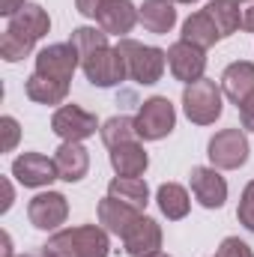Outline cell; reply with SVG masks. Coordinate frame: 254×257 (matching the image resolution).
I'll return each mask as SVG.
<instances>
[{
	"mask_svg": "<svg viewBox=\"0 0 254 257\" xmlns=\"http://www.w3.org/2000/svg\"><path fill=\"white\" fill-rule=\"evenodd\" d=\"M48 30H51L48 12H45L39 3H27L24 9H18V12L9 18L3 36H0V57H3L6 63L24 60V57L33 51V45H36Z\"/></svg>",
	"mask_w": 254,
	"mask_h": 257,
	"instance_id": "1",
	"label": "cell"
},
{
	"mask_svg": "<svg viewBox=\"0 0 254 257\" xmlns=\"http://www.w3.org/2000/svg\"><path fill=\"white\" fill-rule=\"evenodd\" d=\"M42 251L51 257H108L111 239L102 224H78V227H60L48 236Z\"/></svg>",
	"mask_w": 254,
	"mask_h": 257,
	"instance_id": "2",
	"label": "cell"
},
{
	"mask_svg": "<svg viewBox=\"0 0 254 257\" xmlns=\"http://www.w3.org/2000/svg\"><path fill=\"white\" fill-rule=\"evenodd\" d=\"M117 51L123 54L126 60V72L129 78L141 87H153L162 81L165 69H168V51L156 48V45H144L138 39H120L117 42Z\"/></svg>",
	"mask_w": 254,
	"mask_h": 257,
	"instance_id": "3",
	"label": "cell"
},
{
	"mask_svg": "<svg viewBox=\"0 0 254 257\" xmlns=\"http://www.w3.org/2000/svg\"><path fill=\"white\" fill-rule=\"evenodd\" d=\"M224 111V93L215 81L200 78L183 87V114L194 126H212Z\"/></svg>",
	"mask_w": 254,
	"mask_h": 257,
	"instance_id": "4",
	"label": "cell"
},
{
	"mask_svg": "<svg viewBox=\"0 0 254 257\" xmlns=\"http://www.w3.org/2000/svg\"><path fill=\"white\" fill-rule=\"evenodd\" d=\"M248 153L251 147H248L245 128H221L206 144V159L218 171H239L248 162Z\"/></svg>",
	"mask_w": 254,
	"mask_h": 257,
	"instance_id": "5",
	"label": "cell"
},
{
	"mask_svg": "<svg viewBox=\"0 0 254 257\" xmlns=\"http://www.w3.org/2000/svg\"><path fill=\"white\" fill-rule=\"evenodd\" d=\"M135 128L141 141H162L177 128V108L168 96H150L138 114H135Z\"/></svg>",
	"mask_w": 254,
	"mask_h": 257,
	"instance_id": "6",
	"label": "cell"
},
{
	"mask_svg": "<svg viewBox=\"0 0 254 257\" xmlns=\"http://www.w3.org/2000/svg\"><path fill=\"white\" fill-rule=\"evenodd\" d=\"M81 72H84V78H87L93 87H102V90L117 87V84H123L129 78L126 60H123V54L117 51V45H105V48H99L96 54L84 57V60H81Z\"/></svg>",
	"mask_w": 254,
	"mask_h": 257,
	"instance_id": "7",
	"label": "cell"
},
{
	"mask_svg": "<svg viewBox=\"0 0 254 257\" xmlns=\"http://www.w3.org/2000/svg\"><path fill=\"white\" fill-rule=\"evenodd\" d=\"M99 120H96V114H90L87 108H81V105H60L54 114H51V132L60 138V141H78V144H84L87 138H93L96 132H99Z\"/></svg>",
	"mask_w": 254,
	"mask_h": 257,
	"instance_id": "8",
	"label": "cell"
},
{
	"mask_svg": "<svg viewBox=\"0 0 254 257\" xmlns=\"http://www.w3.org/2000/svg\"><path fill=\"white\" fill-rule=\"evenodd\" d=\"M78 66H81V54L75 51V45L72 42H54V45H48L36 54V69L33 72H39L45 78H54L60 84H69Z\"/></svg>",
	"mask_w": 254,
	"mask_h": 257,
	"instance_id": "9",
	"label": "cell"
},
{
	"mask_svg": "<svg viewBox=\"0 0 254 257\" xmlns=\"http://www.w3.org/2000/svg\"><path fill=\"white\" fill-rule=\"evenodd\" d=\"M27 218L36 230H60L69 218V200L60 192H39L27 203Z\"/></svg>",
	"mask_w": 254,
	"mask_h": 257,
	"instance_id": "10",
	"label": "cell"
},
{
	"mask_svg": "<svg viewBox=\"0 0 254 257\" xmlns=\"http://www.w3.org/2000/svg\"><path fill=\"white\" fill-rule=\"evenodd\" d=\"M168 69L180 84H194L206 72V51L186 42V39H180L168 48Z\"/></svg>",
	"mask_w": 254,
	"mask_h": 257,
	"instance_id": "11",
	"label": "cell"
},
{
	"mask_svg": "<svg viewBox=\"0 0 254 257\" xmlns=\"http://www.w3.org/2000/svg\"><path fill=\"white\" fill-rule=\"evenodd\" d=\"M191 183V194L194 200L203 206V209H221L224 200H227V180L218 174V168H206V165H197L191 168L189 174Z\"/></svg>",
	"mask_w": 254,
	"mask_h": 257,
	"instance_id": "12",
	"label": "cell"
},
{
	"mask_svg": "<svg viewBox=\"0 0 254 257\" xmlns=\"http://www.w3.org/2000/svg\"><path fill=\"white\" fill-rule=\"evenodd\" d=\"M12 177L24 189H45L54 180H60L57 177V168H54V159H48L42 153H21V156H15Z\"/></svg>",
	"mask_w": 254,
	"mask_h": 257,
	"instance_id": "13",
	"label": "cell"
},
{
	"mask_svg": "<svg viewBox=\"0 0 254 257\" xmlns=\"http://www.w3.org/2000/svg\"><path fill=\"white\" fill-rule=\"evenodd\" d=\"M162 239H165L162 224L150 215H141L123 236V251L129 257H150L156 251H162Z\"/></svg>",
	"mask_w": 254,
	"mask_h": 257,
	"instance_id": "14",
	"label": "cell"
},
{
	"mask_svg": "<svg viewBox=\"0 0 254 257\" xmlns=\"http://www.w3.org/2000/svg\"><path fill=\"white\" fill-rule=\"evenodd\" d=\"M138 21H141V9H138L132 0H108L105 9H102L99 18H96V24H99L108 36H117V39H126Z\"/></svg>",
	"mask_w": 254,
	"mask_h": 257,
	"instance_id": "15",
	"label": "cell"
},
{
	"mask_svg": "<svg viewBox=\"0 0 254 257\" xmlns=\"http://www.w3.org/2000/svg\"><path fill=\"white\" fill-rule=\"evenodd\" d=\"M54 168H57V177L63 183H81L90 171V153L84 144L78 141H63L57 150H54Z\"/></svg>",
	"mask_w": 254,
	"mask_h": 257,
	"instance_id": "16",
	"label": "cell"
},
{
	"mask_svg": "<svg viewBox=\"0 0 254 257\" xmlns=\"http://www.w3.org/2000/svg\"><path fill=\"white\" fill-rule=\"evenodd\" d=\"M221 93L239 108L245 99L254 96V63L251 60H236L221 72V81H218Z\"/></svg>",
	"mask_w": 254,
	"mask_h": 257,
	"instance_id": "17",
	"label": "cell"
},
{
	"mask_svg": "<svg viewBox=\"0 0 254 257\" xmlns=\"http://www.w3.org/2000/svg\"><path fill=\"white\" fill-rule=\"evenodd\" d=\"M96 215H99V224L108 230V233H114V236H126L129 227L144 215V212H138L135 206H129L123 200H117V197H102L99 200V206H96Z\"/></svg>",
	"mask_w": 254,
	"mask_h": 257,
	"instance_id": "18",
	"label": "cell"
},
{
	"mask_svg": "<svg viewBox=\"0 0 254 257\" xmlns=\"http://www.w3.org/2000/svg\"><path fill=\"white\" fill-rule=\"evenodd\" d=\"M108 162L114 168L117 177H144L147 168H150V156L144 150L141 141H132V144H120L108 153Z\"/></svg>",
	"mask_w": 254,
	"mask_h": 257,
	"instance_id": "19",
	"label": "cell"
},
{
	"mask_svg": "<svg viewBox=\"0 0 254 257\" xmlns=\"http://www.w3.org/2000/svg\"><path fill=\"white\" fill-rule=\"evenodd\" d=\"M138 9H141V24L147 33L165 36L177 24V3L174 0H144Z\"/></svg>",
	"mask_w": 254,
	"mask_h": 257,
	"instance_id": "20",
	"label": "cell"
},
{
	"mask_svg": "<svg viewBox=\"0 0 254 257\" xmlns=\"http://www.w3.org/2000/svg\"><path fill=\"white\" fill-rule=\"evenodd\" d=\"M24 93H27V99L36 102V105H66V99H69V84H60V81H54V78H45V75L33 72V75L27 78V84H24Z\"/></svg>",
	"mask_w": 254,
	"mask_h": 257,
	"instance_id": "21",
	"label": "cell"
},
{
	"mask_svg": "<svg viewBox=\"0 0 254 257\" xmlns=\"http://www.w3.org/2000/svg\"><path fill=\"white\" fill-rule=\"evenodd\" d=\"M156 203L168 221H183L191 209V197L186 186H180V183H162L156 189Z\"/></svg>",
	"mask_w": 254,
	"mask_h": 257,
	"instance_id": "22",
	"label": "cell"
},
{
	"mask_svg": "<svg viewBox=\"0 0 254 257\" xmlns=\"http://www.w3.org/2000/svg\"><path fill=\"white\" fill-rule=\"evenodd\" d=\"M183 39L206 51V48H212L215 42H221V33H218L215 21L200 9V12H191L189 18L183 21Z\"/></svg>",
	"mask_w": 254,
	"mask_h": 257,
	"instance_id": "23",
	"label": "cell"
},
{
	"mask_svg": "<svg viewBox=\"0 0 254 257\" xmlns=\"http://www.w3.org/2000/svg\"><path fill=\"white\" fill-rule=\"evenodd\" d=\"M108 194L129 203V206H135L138 212H144L147 203H150V186L141 177H114L108 183Z\"/></svg>",
	"mask_w": 254,
	"mask_h": 257,
	"instance_id": "24",
	"label": "cell"
},
{
	"mask_svg": "<svg viewBox=\"0 0 254 257\" xmlns=\"http://www.w3.org/2000/svg\"><path fill=\"white\" fill-rule=\"evenodd\" d=\"M203 12L215 21L221 39H227V36H233L239 30V6H236V0H209L203 6Z\"/></svg>",
	"mask_w": 254,
	"mask_h": 257,
	"instance_id": "25",
	"label": "cell"
},
{
	"mask_svg": "<svg viewBox=\"0 0 254 257\" xmlns=\"http://www.w3.org/2000/svg\"><path fill=\"white\" fill-rule=\"evenodd\" d=\"M99 135H102V144H105L108 150H114V147H120V144L141 141V138H138V128H135V117H111V120L102 123Z\"/></svg>",
	"mask_w": 254,
	"mask_h": 257,
	"instance_id": "26",
	"label": "cell"
},
{
	"mask_svg": "<svg viewBox=\"0 0 254 257\" xmlns=\"http://www.w3.org/2000/svg\"><path fill=\"white\" fill-rule=\"evenodd\" d=\"M69 42L75 45V51L81 54V60L90 57V54H96L99 48L111 45V42H108V33H105L102 27H87V24H84V27H75Z\"/></svg>",
	"mask_w": 254,
	"mask_h": 257,
	"instance_id": "27",
	"label": "cell"
},
{
	"mask_svg": "<svg viewBox=\"0 0 254 257\" xmlns=\"http://www.w3.org/2000/svg\"><path fill=\"white\" fill-rule=\"evenodd\" d=\"M236 218H239V224H242L245 230H251V233H254V180L242 189V194H239Z\"/></svg>",
	"mask_w": 254,
	"mask_h": 257,
	"instance_id": "28",
	"label": "cell"
},
{
	"mask_svg": "<svg viewBox=\"0 0 254 257\" xmlns=\"http://www.w3.org/2000/svg\"><path fill=\"white\" fill-rule=\"evenodd\" d=\"M215 257H254V251L245 239H239V236H224L221 245H218V251H215Z\"/></svg>",
	"mask_w": 254,
	"mask_h": 257,
	"instance_id": "29",
	"label": "cell"
},
{
	"mask_svg": "<svg viewBox=\"0 0 254 257\" xmlns=\"http://www.w3.org/2000/svg\"><path fill=\"white\" fill-rule=\"evenodd\" d=\"M0 132H3V153H12L18 147V135H21V126L15 117H0Z\"/></svg>",
	"mask_w": 254,
	"mask_h": 257,
	"instance_id": "30",
	"label": "cell"
},
{
	"mask_svg": "<svg viewBox=\"0 0 254 257\" xmlns=\"http://www.w3.org/2000/svg\"><path fill=\"white\" fill-rule=\"evenodd\" d=\"M239 6V30L254 33V0H236Z\"/></svg>",
	"mask_w": 254,
	"mask_h": 257,
	"instance_id": "31",
	"label": "cell"
},
{
	"mask_svg": "<svg viewBox=\"0 0 254 257\" xmlns=\"http://www.w3.org/2000/svg\"><path fill=\"white\" fill-rule=\"evenodd\" d=\"M105 3H108V0H75V9H78L84 18H93V21H96L99 12L105 9Z\"/></svg>",
	"mask_w": 254,
	"mask_h": 257,
	"instance_id": "32",
	"label": "cell"
},
{
	"mask_svg": "<svg viewBox=\"0 0 254 257\" xmlns=\"http://www.w3.org/2000/svg\"><path fill=\"white\" fill-rule=\"evenodd\" d=\"M239 123H242L245 132H254V96L239 105Z\"/></svg>",
	"mask_w": 254,
	"mask_h": 257,
	"instance_id": "33",
	"label": "cell"
},
{
	"mask_svg": "<svg viewBox=\"0 0 254 257\" xmlns=\"http://www.w3.org/2000/svg\"><path fill=\"white\" fill-rule=\"evenodd\" d=\"M27 6V0H0V15L3 18H12L18 9H24Z\"/></svg>",
	"mask_w": 254,
	"mask_h": 257,
	"instance_id": "34",
	"label": "cell"
},
{
	"mask_svg": "<svg viewBox=\"0 0 254 257\" xmlns=\"http://www.w3.org/2000/svg\"><path fill=\"white\" fill-rule=\"evenodd\" d=\"M3 194H6V200L0 203V212H9V206H12V200H15V192H12V183H9V180H3Z\"/></svg>",
	"mask_w": 254,
	"mask_h": 257,
	"instance_id": "35",
	"label": "cell"
},
{
	"mask_svg": "<svg viewBox=\"0 0 254 257\" xmlns=\"http://www.w3.org/2000/svg\"><path fill=\"white\" fill-rule=\"evenodd\" d=\"M0 257H12V236L3 230V251H0Z\"/></svg>",
	"mask_w": 254,
	"mask_h": 257,
	"instance_id": "36",
	"label": "cell"
},
{
	"mask_svg": "<svg viewBox=\"0 0 254 257\" xmlns=\"http://www.w3.org/2000/svg\"><path fill=\"white\" fill-rule=\"evenodd\" d=\"M18 257H51V254H45V251H39V254H18Z\"/></svg>",
	"mask_w": 254,
	"mask_h": 257,
	"instance_id": "37",
	"label": "cell"
},
{
	"mask_svg": "<svg viewBox=\"0 0 254 257\" xmlns=\"http://www.w3.org/2000/svg\"><path fill=\"white\" fill-rule=\"evenodd\" d=\"M174 3H186V6H191V3H197V0H174Z\"/></svg>",
	"mask_w": 254,
	"mask_h": 257,
	"instance_id": "38",
	"label": "cell"
},
{
	"mask_svg": "<svg viewBox=\"0 0 254 257\" xmlns=\"http://www.w3.org/2000/svg\"><path fill=\"white\" fill-rule=\"evenodd\" d=\"M150 257H171V254H165V251H156V254H150Z\"/></svg>",
	"mask_w": 254,
	"mask_h": 257,
	"instance_id": "39",
	"label": "cell"
}]
</instances>
